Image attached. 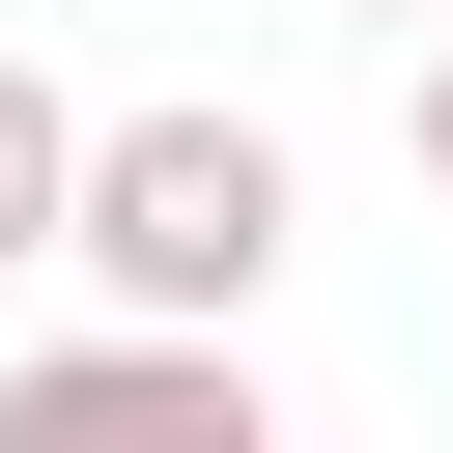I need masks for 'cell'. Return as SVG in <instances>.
<instances>
[{
	"instance_id": "6da1fadb",
	"label": "cell",
	"mask_w": 453,
	"mask_h": 453,
	"mask_svg": "<svg viewBox=\"0 0 453 453\" xmlns=\"http://www.w3.org/2000/svg\"><path fill=\"white\" fill-rule=\"evenodd\" d=\"M283 226H311V170L255 113H85V283L113 311H255Z\"/></svg>"
},
{
	"instance_id": "7a4b0ae2",
	"label": "cell",
	"mask_w": 453,
	"mask_h": 453,
	"mask_svg": "<svg viewBox=\"0 0 453 453\" xmlns=\"http://www.w3.org/2000/svg\"><path fill=\"white\" fill-rule=\"evenodd\" d=\"M28 453H255V311H85L0 368Z\"/></svg>"
},
{
	"instance_id": "3957f363",
	"label": "cell",
	"mask_w": 453,
	"mask_h": 453,
	"mask_svg": "<svg viewBox=\"0 0 453 453\" xmlns=\"http://www.w3.org/2000/svg\"><path fill=\"white\" fill-rule=\"evenodd\" d=\"M28 255H85V113L0 57V283H28Z\"/></svg>"
},
{
	"instance_id": "277c9868",
	"label": "cell",
	"mask_w": 453,
	"mask_h": 453,
	"mask_svg": "<svg viewBox=\"0 0 453 453\" xmlns=\"http://www.w3.org/2000/svg\"><path fill=\"white\" fill-rule=\"evenodd\" d=\"M425 198H453V28H425Z\"/></svg>"
},
{
	"instance_id": "5b68a950",
	"label": "cell",
	"mask_w": 453,
	"mask_h": 453,
	"mask_svg": "<svg viewBox=\"0 0 453 453\" xmlns=\"http://www.w3.org/2000/svg\"><path fill=\"white\" fill-rule=\"evenodd\" d=\"M368 28H453V0H368Z\"/></svg>"
}]
</instances>
